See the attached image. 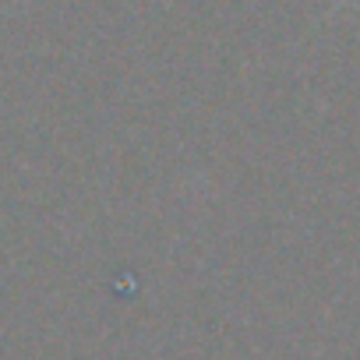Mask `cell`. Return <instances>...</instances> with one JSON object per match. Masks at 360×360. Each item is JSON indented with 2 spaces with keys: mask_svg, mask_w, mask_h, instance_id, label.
<instances>
[{
  "mask_svg": "<svg viewBox=\"0 0 360 360\" xmlns=\"http://www.w3.org/2000/svg\"><path fill=\"white\" fill-rule=\"evenodd\" d=\"M349 4V0H335V4H332V11H339V8H346Z\"/></svg>",
  "mask_w": 360,
  "mask_h": 360,
  "instance_id": "cell-1",
  "label": "cell"
}]
</instances>
